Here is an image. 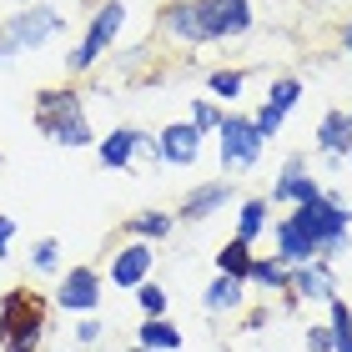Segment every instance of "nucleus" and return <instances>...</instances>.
Returning a JSON list of instances; mask_svg holds the SVG:
<instances>
[{"label": "nucleus", "mask_w": 352, "mask_h": 352, "mask_svg": "<svg viewBox=\"0 0 352 352\" xmlns=\"http://www.w3.org/2000/svg\"><path fill=\"white\" fill-rule=\"evenodd\" d=\"M60 30H66V15H60L56 6H21L10 15L6 25H0V66H10L15 56H25V51H41V45H51Z\"/></svg>", "instance_id": "4"}, {"label": "nucleus", "mask_w": 352, "mask_h": 352, "mask_svg": "<svg viewBox=\"0 0 352 352\" xmlns=\"http://www.w3.org/2000/svg\"><path fill=\"white\" fill-rule=\"evenodd\" d=\"M317 151L327 156V166H347V151H352V121L347 111H327L317 121Z\"/></svg>", "instance_id": "17"}, {"label": "nucleus", "mask_w": 352, "mask_h": 352, "mask_svg": "<svg viewBox=\"0 0 352 352\" xmlns=\"http://www.w3.org/2000/svg\"><path fill=\"white\" fill-rule=\"evenodd\" d=\"M126 352H146V347H136V342H131V347H126Z\"/></svg>", "instance_id": "33"}, {"label": "nucleus", "mask_w": 352, "mask_h": 352, "mask_svg": "<svg viewBox=\"0 0 352 352\" xmlns=\"http://www.w3.org/2000/svg\"><path fill=\"white\" fill-rule=\"evenodd\" d=\"M252 257H257V252H252L247 242H236V236H232V242H221L217 247V272H227V277H242L247 282V267H252Z\"/></svg>", "instance_id": "24"}, {"label": "nucleus", "mask_w": 352, "mask_h": 352, "mask_svg": "<svg viewBox=\"0 0 352 352\" xmlns=\"http://www.w3.org/2000/svg\"><path fill=\"white\" fill-rule=\"evenodd\" d=\"M322 191H327V186L307 171V156L297 151V156H287V166H282L277 182H272V197H267V201H272V206H277V201H282V206H302V201H317Z\"/></svg>", "instance_id": "11"}, {"label": "nucleus", "mask_w": 352, "mask_h": 352, "mask_svg": "<svg viewBox=\"0 0 352 352\" xmlns=\"http://www.w3.org/2000/svg\"><path fill=\"white\" fill-rule=\"evenodd\" d=\"M30 272H60V242L56 236H41L30 247Z\"/></svg>", "instance_id": "28"}, {"label": "nucleus", "mask_w": 352, "mask_h": 352, "mask_svg": "<svg viewBox=\"0 0 352 352\" xmlns=\"http://www.w3.org/2000/svg\"><path fill=\"white\" fill-rule=\"evenodd\" d=\"M131 297H136L141 317H166V312H171V292H166V287L156 282V277H146V282H141Z\"/></svg>", "instance_id": "25"}, {"label": "nucleus", "mask_w": 352, "mask_h": 352, "mask_svg": "<svg viewBox=\"0 0 352 352\" xmlns=\"http://www.w3.org/2000/svg\"><path fill=\"white\" fill-rule=\"evenodd\" d=\"M101 332H106V327H101V317L91 312V317H81V327H76V342L91 347V342H101Z\"/></svg>", "instance_id": "30"}, {"label": "nucleus", "mask_w": 352, "mask_h": 352, "mask_svg": "<svg viewBox=\"0 0 352 352\" xmlns=\"http://www.w3.org/2000/svg\"><path fill=\"white\" fill-rule=\"evenodd\" d=\"M121 25H126V0H106V6H96V15L86 21V36L66 51V71H71V76H86L96 60L116 45Z\"/></svg>", "instance_id": "5"}, {"label": "nucleus", "mask_w": 352, "mask_h": 352, "mask_svg": "<svg viewBox=\"0 0 352 352\" xmlns=\"http://www.w3.org/2000/svg\"><path fill=\"white\" fill-rule=\"evenodd\" d=\"M186 342V332L171 322V317H141V327H136V347H146V352H176Z\"/></svg>", "instance_id": "19"}, {"label": "nucleus", "mask_w": 352, "mask_h": 352, "mask_svg": "<svg viewBox=\"0 0 352 352\" xmlns=\"http://www.w3.org/2000/svg\"><path fill=\"white\" fill-rule=\"evenodd\" d=\"M101 297H106V277L96 272L91 262H81V267H66L60 272V282H56V307L60 312H76V317H91L96 307H101Z\"/></svg>", "instance_id": "7"}, {"label": "nucleus", "mask_w": 352, "mask_h": 352, "mask_svg": "<svg viewBox=\"0 0 352 352\" xmlns=\"http://www.w3.org/2000/svg\"><path fill=\"white\" fill-rule=\"evenodd\" d=\"M287 217L312 236V247H317L322 262L338 267V257H347V247H352V206H347L342 191H322L317 201H302Z\"/></svg>", "instance_id": "1"}, {"label": "nucleus", "mask_w": 352, "mask_h": 352, "mask_svg": "<svg viewBox=\"0 0 352 352\" xmlns=\"http://www.w3.org/2000/svg\"><path fill=\"white\" fill-rule=\"evenodd\" d=\"M141 141H146V131H136V126H116V131H106V136H96V162H101L106 171H131L136 166V151H141Z\"/></svg>", "instance_id": "15"}, {"label": "nucleus", "mask_w": 352, "mask_h": 352, "mask_svg": "<svg viewBox=\"0 0 352 352\" xmlns=\"http://www.w3.org/2000/svg\"><path fill=\"white\" fill-rule=\"evenodd\" d=\"M156 151H162L166 166H197L201 156V131L191 121H171L162 136H156Z\"/></svg>", "instance_id": "16"}, {"label": "nucleus", "mask_w": 352, "mask_h": 352, "mask_svg": "<svg viewBox=\"0 0 352 352\" xmlns=\"http://www.w3.org/2000/svg\"><path fill=\"white\" fill-rule=\"evenodd\" d=\"M197 15H201V36L206 41H236L257 25V10L252 0H197Z\"/></svg>", "instance_id": "8"}, {"label": "nucleus", "mask_w": 352, "mask_h": 352, "mask_svg": "<svg viewBox=\"0 0 352 352\" xmlns=\"http://www.w3.org/2000/svg\"><path fill=\"white\" fill-rule=\"evenodd\" d=\"M347 121H352V111H347Z\"/></svg>", "instance_id": "36"}, {"label": "nucleus", "mask_w": 352, "mask_h": 352, "mask_svg": "<svg viewBox=\"0 0 352 352\" xmlns=\"http://www.w3.org/2000/svg\"><path fill=\"white\" fill-rule=\"evenodd\" d=\"M232 197H236V182H232V176H221V182H201V186H191L186 197H182L176 221H212Z\"/></svg>", "instance_id": "13"}, {"label": "nucleus", "mask_w": 352, "mask_h": 352, "mask_svg": "<svg viewBox=\"0 0 352 352\" xmlns=\"http://www.w3.org/2000/svg\"><path fill=\"white\" fill-rule=\"evenodd\" d=\"M287 282H292V272H287L277 257H252V267H247V287L272 292V297H287Z\"/></svg>", "instance_id": "22"}, {"label": "nucleus", "mask_w": 352, "mask_h": 352, "mask_svg": "<svg viewBox=\"0 0 352 352\" xmlns=\"http://www.w3.org/2000/svg\"><path fill=\"white\" fill-rule=\"evenodd\" d=\"M347 171H352V151H347Z\"/></svg>", "instance_id": "34"}, {"label": "nucleus", "mask_w": 352, "mask_h": 352, "mask_svg": "<svg viewBox=\"0 0 352 352\" xmlns=\"http://www.w3.org/2000/svg\"><path fill=\"white\" fill-rule=\"evenodd\" d=\"M45 317H51V307H45L41 292L10 287V292L0 297V347H6V352H41Z\"/></svg>", "instance_id": "3"}, {"label": "nucleus", "mask_w": 352, "mask_h": 352, "mask_svg": "<svg viewBox=\"0 0 352 352\" xmlns=\"http://www.w3.org/2000/svg\"><path fill=\"white\" fill-rule=\"evenodd\" d=\"M322 307H327V327H332V338H352V302L338 292V297H327Z\"/></svg>", "instance_id": "27"}, {"label": "nucleus", "mask_w": 352, "mask_h": 352, "mask_svg": "<svg viewBox=\"0 0 352 352\" xmlns=\"http://www.w3.org/2000/svg\"><path fill=\"white\" fill-rule=\"evenodd\" d=\"M217 151H221V171H252L267 151V136L257 131L252 111H221L217 126Z\"/></svg>", "instance_id": "6"}, {"label": "nucleus", "mask_w": 352, "mask_h": 352, "mask_svg": "<svg viewBox=\"0 0 352 352\" xmlns=\"http://www.w3.org/2000/svg\"><path fill=\"white\" fill-rule=\"evenodd\" d=\"M332 342H338V338H332L327 322H312L307 327V352H332Z\"/></svg>", "instance_id": "29"}, {"label": "nucleus", "mask_w": 352, "mask_h": 352, "mask_svg": "<svg viewBox=\"0 0 352 352\" xmlns=\"http://www.w3.org/2000/svg\"><path fill=\"white\" fill-rule=\"evenodd\" d=\"M36 131L51 136L56 146H71V151H91L96 146V131L86 121V106H81V91L76 86L36 91Z\"/></svg>", "instance_id": "2"}, {"label": "nucleus", "mask_w": 352, "mask_h": 352, "mask_svg": "<svg viewBox=\"0 0 352 352\" xmlns=\"http://www.w3.org/2000/svg\"><path fill=\"white\" fill-rule=\"evenodd\" d=\"M151 267H156V247L131 236V242H121V247L106 257V282L121 287V292H136V287L151 277Z\"/></svg>", "instance_id": "9"}, {"label": "nucleus", "mask_w": 352, "mask_h": 352, "mask_svg": "<svg viewBox=\"0 0 352 352\" xmlns=\"http://www.w3.org/2000/svg\"><path fill=\"white\" fill-rule=\"evenodd\" d=\"M302 76H277V81L267 86V101L252 111V121H257V131L267 136V141H277V131H282V121L297 111V101H302Z\"/></svg>", "instance_id": "10"}, {"label": "nucleus", "mask_w": 352, "mask_h": 352, "mask_svg": "<svg viewBox=\"0 0 352 352\" xmlns=\"http://www.w3.org/2000/svg\"><path fill=\"white\" fill-rule=\"evenodd\" d=\"M10 242H15V217H6V212H0V262L10 257Z\"/></svg>", "instance_id": "31"}, {"label": "nucleus", "mask_w": 352, "mask_h": 352, "mask_svg": "<svg viewBox=\"0 0 352 352\" xmlns=\"http://www.w3.org/2000/svg\"><path fill=\"white\" fill-rule=\"evenodd\" d=\"M327 297H338V267H332V262L312 257V262L292 267V282H287V302H327Z\"/></svg>", "instance_id": "12"}, {"label": "nucleus", "mask_w": 352, "mask_h": 352, "mask_svg": "<svg viewBox=\"0 0 352 352\" xmlns=\"http://www.w3.org/2000/svg\"><path fill=\"white\" fill-rule=\"evenodd\" d=\"M221 111H227V106H217L212 101V96H197V101H191V126H197V131L201 136H217V126H221Z\"/></svg>", "instance_id": "26"}, {"label": "nucleus", "mask_w": 352, "mask_h": 352, "mask_svg": "<svg viewBox=\"0 0 352 352\" xmlns=\"http://www.w3.org/2000/svg\"><path fill=\"white\" fill-rule=\"evenodd\" d=\"M176 232V217L162 212V206H146V212H136V217H126V236H136V242H166V236Z\"/></svg>", "instance_id": "20"}, {"label": "nucleus", "mask_w": 352, "mask_h": 352, "mask_svg": "<svg viewBox=\"0 0 352 352\" xmlns=\"http://www.w3.org/2000/svg\"><path fill=\"white\" fill-rule=\"evenodd\" d=\"M15 6H30V0H15Z\"/></svg>", "instance_id": "35"}, {"label": "nucleus", "mask_w": 352, "mask_h": 352, "mask_svg": "<svg viewBox=\"0 0 352 352\" xmlns=\"http://www.w3.org/2000/svg\"><path fill=\"white\" fill-rule=\"evenodd\" d=\"M342 51L352 56V15H347V25H342Z\"/></svg>", "instance_id": "32"}, {"label": "nucleus", "mask_w": 352, "mask_h": 352, "mask_svg": "<svg viewBox=\"0 0 352 352\" xmlns=\"http://www.w3.org/2000/svg\"><path fill=\"white\" fill-rule=\"evenodd\" d=\"M272 257H277L287 272H292V267H302V262H312L317 257V247H312V236L307 232H302L297 227V221L292 217H272Z\"/></svg>", "instance_id": "14"}, {"label": "nucleus", "mask_w": 352, "mask_h": 352, "mask_svg": "<svg viewBox=\"0 0 352 352\" xmlns=\"http://www.w3.org/2000/svg\"><path fill=\"white\" fill-rule=\"evenodd\" d=\"M247 292H252V287H247L242 277H227V272H217L212 287L201 292V307L212 312V317H221V312H242V307H247Z\"/></svg>", "instance_id": "18"}, {"label": "nucleus", "mask_w": 352, "mask_h": 352, "mask_svg": "<svg viewBox=\"0 0 352 352\" xmlns=\"http://www.w3.org/2000/svg\"><path fill=\"white\" fill-rule=\"evenodd\" d=\"M272 227V201L267 197H247L242 206H236V242H257V236Z\"/></svg>", "instance_id": "21"}, {"label": "nucleus", "mask_w": 352, "mask_h": 352, "mask_svg": "<svg viewBox=\"0 0 352 352\" xmlns=\"http://www.w3.org/2000/svg\"><path fill=\"white\" fill-rule=\"evenodd\" d=\"M242 91H247V71L221 66V71L206 76V96H212L217 106H236V101H242Z\"/></svg>", "instance_id": "23"}]
</instances>
